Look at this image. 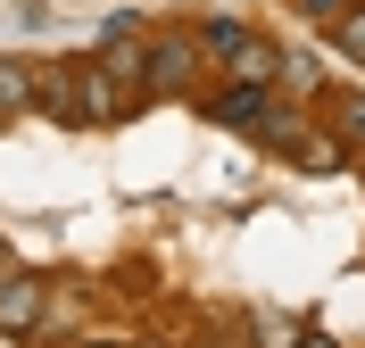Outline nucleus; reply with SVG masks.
<instances>
[{"mask_svg": "<svg viewBox=\"0 0 365 348\" xmlns=\"http://www.w3.org/2000/svg\"><path fill=\"white\" fill-rule=\"evenodd\" d=\"M200 67H207V50L191 33H150L141 42V92H200Z\"/></svg>", "mask_w": 365, "mask_h": 348, "instance_id": "1", "label": "nucleus"}, {"mask_svg": "<svg viewBox=\"0 0 365 348\" xmlns=\"http://www.w3.org/2000/svg\"><path fill=\"white\" fill-rule=\"evenodd\" d=\"M50 307V282L42 274H17V265H0V332H34Z\"/></svg>", "mask_w": 365, "mask_h": 348, "instance_id": "2", "label": "nucleus"}, {"mask_svg": "<svg viewBox=\"0 0 365 348\" xmlns=\"http://www.w3.org/2000/svg\"><path fill=\"white\" fill-rule=\"evenodd\" d=\"M75 100H83V125H125V116H133V92H125L116 75H100L91 58L75 67Z\"/></svg>", "mask_w": 365, "mask_h": 348, "instance_id": "3", "label": "nucleus"}, {"mask_svg": "<svg viewBox=\"0 0 365 348\" xmlns=\"http://www.w3.org/2000/svg\"><path fill=\"white\" fill-rule=\"evenodd\" d=\"M207 116H216V125H232V133H266L274 92H266V83H225V92L207 100Z\"/></svg>", "mask_w": 365, "mask_h": 348, "instance_id": "4", "label": "nucleus"}, {"mask_svg": "<svg viewBox=\"0 0 365 348\" xmlns=\"http://www.w3.org/2000/svg\"><path fill=\"white\" fill-rule=\"evenodd\" d=\"M34 108L50 116V125H83V100H75V67H34Z\"/></svg>", "mask_w": 365, "mask_h": 348, "instance_id": "5", "label": "nucleus"}, {"mask_svg": "<svg viewBox=\"0 0 365 348\" xmlns=\"http://www.w3.org/2000/svg\"><path fill=\"white\" fill-rule=\"evenodd\" d=\"M91 67H100V75H116L125 92H141V33H133L125 17H108V42H100V58H91Z\"/></svg>", "mask_w": 365, "mask_h": 348, "instance_id": "6", "label": "nucleus"}, {"mask_svg": "<svg viewBox=\"0 0 365 348\" xmlns=\"http://www.w3.org/2000/svg\"><path fill=\"white\" fill-rule=\"evenodd\" d=\"M274 67H282V42H266V33H241V42L225 50L232 83H274Z\"/></svg>", "mask_w": 365, "mask_h": 348, "instance_id": "7", "label": "nucleus"}, {"mask_svg": "<svg viewBox=\"0 0 365 348\" xmlns=\"http://www.w3.org/2000/svg\"><path fill=\"white\" fill-rule=\"evenodd\" d=\"M324 50H332L341 67H365V0H349L341 17L324 25Z\"/></svg>", "mask_w": 365, "mask_h": 348, "instance_id": "8", "label": "nucleus"}, {"mask_svg": "<svg viewBox=\"0 0 365 348\" xmlns=\"http://www.w3.org/2000/svg\"><path fill=\"white\" fill-rule=\"evenodd\" d=\"M25 108H34V67L25 58H0V125L25 116Z\"/></svg>", "mask_w": 365, "mask_h": 348, "instance_id": "9", "label": "nucleus"}, {"mask_svg": "<svg viewBox=\"0 0 365 348\" xmlns=\"http://www.w3.org/2000/svg\"><path fill=\"white\" fill-rule=\"evenodd\" d=\"M291 158L307 166V174H332V166H341V141H332V133H307V125H299V141H291Z\"/></svg>", "mask_w": 365, "mask_h": 348, "instance_id": "10", "label": "nucleus"}, {"mask_svg": "<svg viewBox=\"0 0 365 348\" xmlns=\"http://www.w3.org/2000/svg\"><path fill=\"white\" fill-rule=\"evenodd\" d=\"M274 75L291 83V100H316V92H324V67H316V58H299V50H282V67H274Z\"/></svg>", "mask_w": 365, "mask_h": 348, "instance_id": "11", "label": "nucleus"}, {"mask_svg": "<svg viewBox=\"0 0 365 348\" xmlns=\"http://www.w3.org/2000/svg\"><path fill=\"white\" fill-rule=\"evenodd\" d=\"M332 141H365V92H332Z\"/></svg>", "mask_w": 365, "mask_h": 348, "instance_id": "12", "label": "nucleus"}, {"mask_svg": "<svg viewBox=\"0 0 365 348\" xmlns=\"http://www.w3.org/2000/svg\"><path fill=\"white\" fill-rule=\"evenodd\" d=\"M341 9H349V0H299V17H307V25H332Z\"/></svg>", "mask_w": 365, "mask_h": 348, "instance_id": "13", "label": "nucleus"}, {"mask_svg": "<svg viewBox=\"0 0 365 348\" xmlns=\"http://www.w3.org/2000/svg\"><path fill=\"white\" fill-rule=\"evenodd\" d=\"M299 348H332V340H324V332H307V340H299Z\"/></svg>", "mask_w": 365, "mask_h": 348, "instance_id": "14", "label": "nucleus"}, {"mask_svg": "<svg viewBox=\"0 0 365 348\" xmlns=\"http://www.w3.org/2000/svg\"><path fill=\"white\" fill-rule=\"evenodd\" d=\"M91 348H133V340H91Z\"/></svg>", "mask_w": 365, "mask_h": 348, "instance_id": "15", "label": "nucleus"}, {"mask_svg": "<svg viewBox=\"0 0 365 348\" xmlns=\"http://www.w3.org/2000/svg\"><path fill=\"white\" fill-rule=\"evenodd\" d=\"M0 265H9V257H0Z\"/></svg>", "mask_w": 365, "mask_h": 348, "instance_id": "16", "label": "nucleus"}]
</instances>
